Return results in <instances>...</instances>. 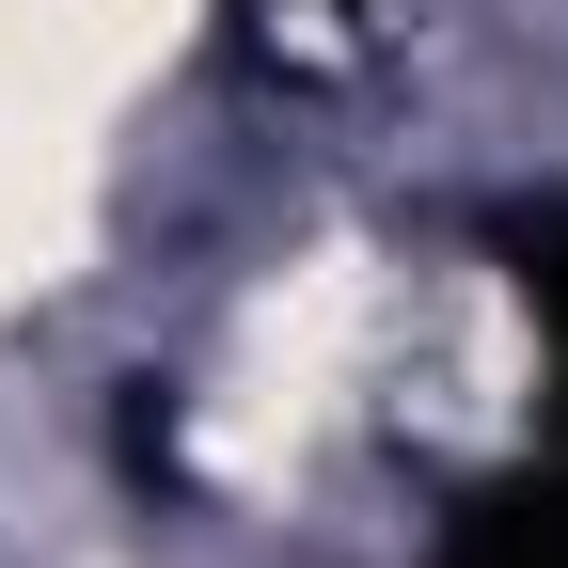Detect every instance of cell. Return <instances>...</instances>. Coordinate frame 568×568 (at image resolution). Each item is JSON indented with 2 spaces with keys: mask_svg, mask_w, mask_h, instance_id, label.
I'll return each mask as SVG.
<instances>
[{
  "mask_svg": "<svg viewBox=\"0 0 568 568\" xmlns=\"http://www.w3.org/2000/svg\"><path fill=\"white\" fill-rule=\"evenodd\" d=\"M506 284H521V316H537V364H552V458H568V190L506 222Z\"/></svg>",
  "mask_w": 568,
  "mask_h": 568,
  "instance_id": "cell-2",
  "label": "cell"
},
{
  "mask_svg": "<svg viewBox=\"0 0 568 568\" xmlns=\"http://www.w3.org/2000/svg\"><path fill=\"white\" fill-rule=\"evenodd\" d=\"M426 568H568V458L521 474V489H489V506H458V537Z\"/></svg>",
  "mask_w": 568,
  "mask_h": 568,
  "instance_id": "cell-1",
  "label": "cell"
},
{
  "mask_svg": "<svg viewBox=\"0 0 568 568\" xmlns=\"http://www.w3.org/2000/svg\"><path fill=\"white\" fill-rule=\"evenodd\" d=\"M237 17H268V32H332V17H364V0H237Z\"/></svg>",
  "mask_w": 568,
  "mask_h": 568,
  "instance_id": "cell-3",
  "label": "cell"
}]
</instances>
